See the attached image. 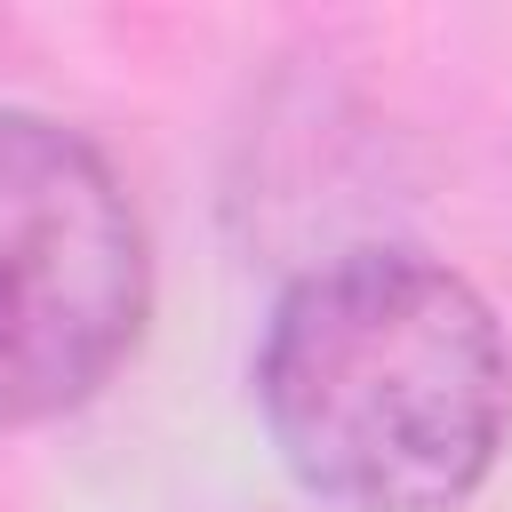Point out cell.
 Instances as JSON below:
<instances>
[{"label":"cell","instance_id":"obj_1","mask_svg":"<svg viewBox=\"0 0 512 512\" xmlns=\"http://www.w3.org/2000/svg\"><path fill=\"white\" fill-rule=\"evenodd\" d=\"M256 408L304 496L456 512L504 448L512 352L464 272L416 248H344L280 288Z\"/></svg>","mask_w":512,"mask_h":512},{"label":"cell","instance_id":"obj_2","mask_svg":"<svg viewBox=\"0 0 512 512\" xmlns=\"http://www.w3.org/2000/svg\"><path fill=\"white\" fill-rule=\"evenodd\" d=\"M152 320V232L120 168L48 112H0V424L88 408Z\"/></svg>","mask_w":512,"mask_h":512}]
</instances>
